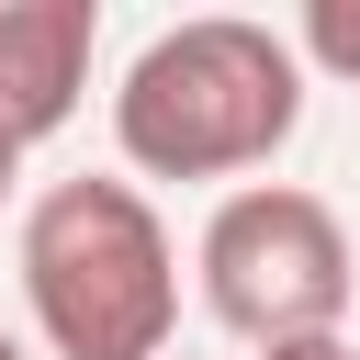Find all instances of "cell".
I'll use <instances>...</instances> for the list:
<instances>
[{
  "label": "cell",
  "instance_id": "1",
  "mask_svg": "<svg viewBox=\"0 0 360 360\" xmlns=\"http://www.w3.org/2000/svg\"><path fill=\"white\" fill-rule=\"evenodd\" d=\"M304 124V56L292 22H248V11H191L169 34H146L112 79V146L135 180H236L270 169Z\"/></svg>",
  "mask_w": 360,
  "mask_h": 360
},
{
  "label": "cell",
  "instance_id": "2",
  "mask_svg": "<svg viewBox=\"0 0 360 360\" xmlns=\"http://www.w3.org/2000/svg\"><path fill=\"white\" fill-rule=\"evenodd\" d=\"M11 270L45 360H158L180 326V236L158 225L146 180H45L22 202Z\"/></svg>",
  "mask_w": 360,
  "mask_h": 360
},
{
  "label": "cell",
  "instance_id": "3",
  "mask_svg": "<svg viewBox=\"0 0 360 360\" xmlns=\"http://www.w3.org/2000/svg\"><path fill=\"white\" fill-rule=\"evenodd\" d=\"M191 292L225 338L248 349H281V338H349V304H360V248L338 225L326 191L304 180H248L202 214L191 236Z\"/></svg>",
  "mask_w": 360,
  "mask_h": 360
},
{
  "label": "cell",
  "instance_id": "4",
  "mask_svg": "<svg viewBox=\"0 0 360 360\" xmlns=\"http://www.w3.org/2000/svg\"><path fill=\"white\" fill-rule=\"evenodd\" d=\"M90 45H101V11L90 0H0V124L22 146H45L79 112Z\"/></svg>",
  "mask_w": 360,
  "mask_h": 360
},
{
  "label": "cell",
  "instance_id": "5",
  "mask_svg": "<svg viewBox=\"0 0 360 360\" xmlns=\"http://www.w3.org/2000/svg\"><path fill=\"white\" fill-rule=\"evenodd\" d=\"M292 56H304V79L360 90V0H304L292 11Z\"/></svg>",
  "mask_w": 360,
  "mask_h": 360
},
{
  "label": "cell",
  "instance_id": "6",
  "mask_svg": "<svg viewBox=\"0 0 360 360\" xmlns=\"http://www.w3.org/2000/svg\"><path fill=\"white\" fill-rule=\"evenodd\" d=\"M259 360H360V338H281V349H259Z\"/></svg>",
  "mask_w": 360,
  "mask_h": 360
},
{
  "label": "cell",
  "instance_id": "7",
  "mask_svg": "<svg viewBox=\"0 0 360 360\" xmlns=\"http://www.w3.org/2000/svg\"><path fill=\"white\" fill-rule=\"evenodd\" d=\"M11 180H22V135L0 124V202H11Z\"/></svg>",
  "mask_w": 360,
  "mask_h": 360
},
{
  "label": "cell",
  "instance_id": "8",
  "mask_svg": "<svg viewBox=\"0 0 360 360\" xmlns=\"http://www.w3.org/2000/svg\"><path fill=\"white\" fill-rule=\"evenodd\" d=\"M0 360H34V349H22V338H11V326H0Z\"/></svg>",
  "mask_w": 360,
  "mask_h": 360
}]
</instances>
